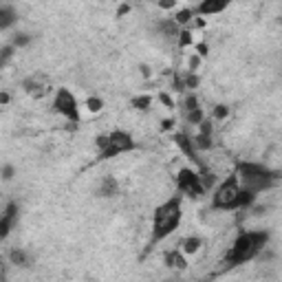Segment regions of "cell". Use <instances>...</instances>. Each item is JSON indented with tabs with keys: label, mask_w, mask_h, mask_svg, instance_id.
<instances>
[{
	"label": "cell",
	"mask_w": 282,
	"mask_h": 282,
	"mask_svg": "<svg viewBox=\"0 0 282 282\" xmlns=\"http://www.w3.org/2000/svg\"><path fill=\"white\" fill-rule=\"evenodd\" d=\"M199 64H201V58H199V55H192L190 58V71L194 73L196 68H199Z\"/></svg>",
	"instance_id": "d590c367"
},
{
	"label": "cell",
	"mask_w": 282,
	"mask_h": 282,
	"mask_svg": "<svg viewBox=\"0 0 282 282\" xmlns=\"http://www.w3.org/2000/svg\"><path fill=\"white\" fill-rule=\"evenodd\" d=\"M159 7H161V9H172L174 2H170V0H167V2H159Z\"/></svg>",
	"instance_id": "60d3db41"
},
{
	"label": "cell",
	"mask_w": 282,
	"mask_h": 282,
	"mask_svg": "<svg viewBox=\"0 0 282 282\" xmlns=\"http://www.w3.org/2000/svg\"><path fill=\"white\" fill-rule=\"evenodd\" d=\"M181 196H172L154 210L152 216V243L167 238L181 223Z\"/></svg>",
	"instance_id": "6da1fadb"
},
{
	"label": "cell",
	"mask_w": 282,
	"mask_h": 282,
	"mask_svg": "<svg viewBox=\"0 0 282 282\" xmlns=\"http://www.w3.org/2000/svg\"><path fill=\"white\" fill-rule=\"evenodd\" d=\"M192 146H194V150H210L212 137H207V134H196V137L192 139Z\"/></svg>",
	"instance_id": "d6986e66"
},
{
	"label": "cell",
	"mask_w": 282,
	"mask_h": 282,
	"mask_svg": "<svg viewBox=\"0 0 282 282\" xmlns=\"http://www.w3.org/2000/svg\"><path fill=\"white\" fill-rule=\"evenodd\" d=\"M157 29H159V33H163L166 38H177V35H179V24L174 22L172 18L157 22Z\"/></svg>",
	"instance_id": "4fadbf2b"
},
{
	"label": "cell",
	"mask_w": 282,
	"mask_h": 282,
	"mask_svg": "<svg viewBox=\"0 0 282 282\" xmlns=\"http://www.w3.org/2000/svg\"><path fill=\"white\" fill-rule=\"evenodd\" d=\"M227 9V0H203L201 5L192 9L194 14H203V16H214V14H220V11Z\"/></svg>",
	"instance_id": "30bf717a"
},
{
	"label": "cell",
	"mask_w": 282,
	"mask_h": 282,
	"mask_svg": "<svg viewBox=\"0 0 282 282\" xmlns=\"http://www.w3.org/2000/svg\"><path fill=\"white\" fill-rule=\"evenodd\" d=\"M163 260H166V265H167V267H170V269H179V271H183V269L187 267L185 258H183V256L177 251V249H172V251H166Z\"/></svg>",
	"instance_id": "8fae6325"
},
{
	"label": "cell",
	"mask_w": 282,
	"mask_h": 282,
	"mask_svg": "<svg viewBox=\"0 0 282 282\" xmlns=\"http://www.w3.org/2000/svg\"><path fill=\"white\" fill-rule=\"evenodd\" d=\"M216 183V174H210V172H205L201 177V185H203V190H210L212 185Z\"/></svg>",
	"instance_id": "83f0119b"
},
{
	"label": "cell",
	"mask_w": 282,
	"mask_h": 282,
	"mask_svg": "<svg viewBox=\"0 0 282 282\" xmlns=\"http://www.w3.org/2000/svg\"><path fill=\"white\" fill-rule=\"evenodd\" d=\"M183 84H185V88H192L194 91L196 86H199V75H194V73H190V75L183 80Z\"/></svg>",
	"instance_id": "f546056e"
},
{
	"label": "cell",
	"mask_w": 282,
	"mask_h": 282,
	"mask_svg": "<svg viewBox=\"0 0 282 282\" xmlns=\"http://www.w3.org/2000/svg\"><path fill=\"white\" fill-rule=\"evenodd\" d=\"M139 71H141V75H144V77H150V66H148V64H141Z\"/></svg>",
	"instance_id": "ab89813d"
},
{
	"label": "cell",
	"mask_w": 282,
	"mask_h": 282,
	"mask_svg": "<svg viewBox=\"0 0 282 282\" xmlns=\"http://www.w3.org/2000/svg\"><path fill=\"white\" fill-rule=\"evenodd\" d=\"M31 42V35L29 33H18L14 38V44H11V47L14 49H20V47H27V44Z\"/></svg>",
	"instance_id": "484cf974"
},
{
	"label": "cell",
	"mask_w": 282,
	"mask_h": 282,
	"mask_svg": "<svg viewBox=\"0 0 282 282\" xmlns=\"http://www.w3.org/2000/svg\"><path fill=\"white\" fill-rule=\"evenodd\" d=\"M203 119H205V117H203V110H201V108H199V110H192V113H187V121H190V124H194V126H199Z\"/></svg>",
	"instance_id": "4316f807"
},
{
	"label": "cell",
	"mask_w": 282,
	"mask_h": 282,
	"mask_svg": "<svg viewBox=\"0 0 282 282\" xmlns=\"http://www.w3.org/2000/svg\"><path fill=\"white\" fill-rule=\"evenodd\" d=\"M0 104H9V95L7 93H0Z\"/></svg>",
	"instance_id": "b9f144b4"
},
{
	"label": "cell",
	"mask_w": 282,
	"mask_h": 282,
	"mask_svg": "<svg viewBox=\"0 0 282 282\" xmlns=\"http://www.w3.org/2000/svg\"><path fill=\"white\" fill-rule=\"evenodd\" d=\"M280 179V172L276 170H269L267 166H260V163H238V181L243 183L240 190H247V192H253V194H258L263 190H269L273 187Z\"/></svg>",
	"instance_id": "3957f363"
},
{
	"label": "cell",
	"mask_w": 282,
	"mask_h": 282,
	"mask_svg": "<svg viewBox=\"0 0 282 282\" xmlns=\"http://www.w3.org/2000/svg\"><path fill=\"white\" fill-rule=\"evenodd\" d=\"M192 18H194V11H192V9H181V11H177V16H174L172 20L179 24V27H181V24H187V22H190Z\"/></svg>",
	"instance_id": "44dd1931"
},
{
	"label": "cell",
	"mask_w": 282,
	"mask_h": 282,
	"mask_svg": "<svg viewBox=\"0 0 282 282\" xmlns=\"http://www.w3.org/2000/svg\"><path fill=\"white\" fill-rule=\"evenodd\" d=\"M227 115H230V108H227V106L218 104V106L214 108V119H225Z\"/></svg>",
	"instance_id": "f1b7e54d"
},
{
	"label": "cell",
	"mask_w": 282,
	"mask_h": 282,
	"mask_svg": "<svg viewBox=\"0 0 282 282\" xmlns=\"http://www.w3.org/2000/svg\"><path fill=\"white\" fill-rule=\"evenodd\" d=\"M174 144H177V148L181 150V152L185 154L187 159L196 161V163H199V166H201V170H203V163L199 161V157H196V150H194V146H192V139L187 137L185 133H174Z\"/></svg>",
	"instance_id": "9c48e42d"
},
{
	"label": "cell",
	"mask_w": 282,
	"mask_h": 282,
	"mask_svg": "<svg viewBox=\"0 0 282 282\" xmlns=\"http://www.w3.org/2000/svg\"><path fill=\"white\" fill-rule=\"evenodd\" d=\"M267 243H269V232H243L234 240V247L227 253V267H236V265L251 260L253 256H258L263 251Z\"/></svg>",
	"instance_id": "7a4b0ae2"
},
{
	"label": "cell",
	"mask_w": 282,
	"mask_h": 282,
	"mask_svg": "<svg viewBox=\"0 0 282 282\" xmlns=\"http://www.w3.org/2000/svg\"><path fill=\"white\" fill-rule=\"evenodd\" d=\"M130 11V5H119L117 7V18H121V16H126Z\"/></svg>",
	"instance_id": "74e56055"
},
{
	"label": "cell",
	"mask_w": 282,
	"mask_h": 282,
	"mask_svg": "<svg viewBox=\"0 0 282 282\" xmlns=\"http://www.w3.org/2000/svg\"><path fill=\"white\" fill-rule=\"evenodd\" d=\"M2 179H5V181H11V179H14V174H16V170H14V166H5L2 167Z\"/></svg>",
	"instance_id": "d6a6232c"
},
{
	"label": "cell",
	"mask_w": 282,
	"mask_h": 282,
	"mask_svg": "<svg viewBox=\"0 0 282 282\" xmlns=\"http://www.w3.org/2000/svg\"><path fill=\"white\" fill-rule=\"evenodd\" d=\"M179 47L181 49H185V47H190L192 42H194V38H192V31H187V29H183V31H179Z\"/></svg>",
	"instance_id": "7402d4cb"
},
{
	"label": "cell",
	"mask_w": 282,
	"mask_h": 282,
	"mask_svg": "<svg viewBox=\"0 0 282 282\" xmlns=\"http://www.w3.org/2000/svg\"><path fill=\"white\" fill-rule=\"evenodd\" d=\"M253 201H256V194H253V192L240 190L238 196H236V201H234V210H245V207H251Z\"/></svg>",
	"instance_id": "9a60e30c"
},
{
	"label": "cell",
	"mask_w": 282,
	"mask_h": 282,
	"mask_svg": "<svg viewBox=\"0 0 282 282\" xmlns=\"http://www.w3.org/2000/svg\"><path fill=\"white\" fill-rule=\"evenodd\" d=\"M86 106H88V110H91V113H100V110L104 108V101H101L100 97H88Z\"/></svg>",
	"instance_id": "d4e9b609"
},
{
	"label": "cell",
	"mask_w": 282,
	"mask_h": 282,
	"mask_svg": "<svg viewBox=\"0 0 282 282\" xmlns=\"http://www.w3.org/2000/svg\"><path fill=\"white\" fill-rule=\"evenodd\" d=\"M16 218H18V205H16V203H9L7 210H5V214L0 216V240H5L7 236H9Z\"/></svg>",
	"instance_id": "ba28073f"
},
{
	"label": "cell",
	"mask_w": 282,
	"mask_h": 282,
	"mask_svg": "<svg viewBox=\"0 0 282 282\" xmlns=\"http://www.w3.org/2000/svg\"><path fill=\"white\" fill-rule=\"evenodd\" d=\"M53 108L58 110L60 115H64L68 121L73 124H80V106H77V100L68 88H58L55 93V100H53Z\"/></svg>",
	"instance_id": "5b68a950"
},
{
	"label": "cell",
	"mask_w": 282,
	"mask_h": 282,
	"mask_svg": "<svg viewBox=\"0 0 282 282\" xmlns=\"http://www.w3.org/2000/svg\"><path fill=\"white\" fill-rule=\"evenodd\" d=\"M201 245H203L201 238H196V236H190V238L183 240L181 247H183V251H185V253H196L199 249H201Z\"/></svg>",
	"instance_id": "ac0fdd59"
},
{
	"label": "cell",
	"mask_w": 282,
	"mask_h": 282,
	"mask_svg": "<svg viewBox=\"0 0 282 282\" xmlns=\"http://www.w3.org/2000/svg\"><path fill=\"white\" fill-rule=\"evenodd\" d=\"M172 88L177 93H183L185 91V84H183V77H179V75H174V80H172Z\"/></svg>",
	"instance_id": "1f68e13d"
},
{
	"label": "cell",
	"mask_w": 282,
	"mask_h": 282,
	"mask_svg": "<svg viewBox=\"0 0 282 282\" xmlns=\"http://www.w3.org/2000/svg\"><path fill=\"white\" fill-rule=\"evenodd\" d=\"M14 53H16V49H14V47H5V49H0V68L5 66V64L9 62L11 58H14Z\"/></svg>",
	"instance_id": "cb8c5ba5"
},
{
	"label": "cell",
	"mask_w": 282,
	"mask_h": 282,
	"mask_svg": "<svg viewBox=\"0 0 282 282\" xmlns=\"http://www.w3.org/2000/svg\"><path fill=\"white\" fill-rule=\"evenodd\" d=\"M22 88L29 93V95H33V97H40L44 93V86L40 84L38 80H35V77H27V80L22 82Z\"/></svg>",
	"instance_id": "2e32d148"
},
{
	"label": "cell",
	"mask_w": 282,
	"mask_h": 282,
	"mask_svg": "<svg viewBox=\"0 0 282 282\" xmlns=\"http://www.w3.org/2000/svg\"><path fill=\"white\" fill-rule=\"evenodd\" d=\"M183 108L187 110V113H192V110H199V97L194 95V93H187L185 95V106Z\"/></svg>",
	"instance_id": "603a6c76"
},
{
	"label": "cell",
	"mask_w": 282,
	"mask_h": 282,
	"mask_svg": "<svg viewBox=\"0 0 282 282\" xmlns=\"http://www.w3.org/2000/svg\"><path fill=\"white\" fill-rule=\"evenodd\" d=\"M134 148H137V144H134V139L130 137L128 133L115 130V133L108 134V148H106L104 152H100V159H113V157H117V154L130 152V150H134Z\"/></svg>",
	"instance_id": "8992f818"
},
{
	"label": "cell",
	"mask_w": 282,
	"mask_h": 282,
	"mask_svg": "<svg viewBox=\"0 0 282 282\" xmlns=\"http://www.w3.org/2000/svg\"><path fill=\"white\" fill-rule=\"evenodd\" d=\"M95 144H97V148H100V152H104V150L108 148V134H97Z\"/></svg>",
	"instance_id": "4dcf8cb0"
},
{
	"label": "cell",
	"mask_w": 282,
	"mask_h": 282,
	"mask_svg": "<svg viewBox=\"0 0 282 282\" xmlns=\"http://www.w3.org/2000/svg\"><path fill=\"white\" fill-rule=\"evenodd\" d=\"M196 55H199V58H203V55H207V44H205V42L196 44Z\"/></svg>",
	"instance_id": "8d00e7d4"
},
{
	"label": "cell",
	"mask_w": 282,
	"mask_h": 282,
	"mask_svg": "<svg viewBox=\"0 0 282 282\" xmlns=\"http://www.w3.org/2000/svg\"><path fill=\"white\" fill-rule=\"evenodd\" d=\"M9 260L14 265H18V267H29V256H27L22 249H14V251L9 253Z\"/></svg>",
	"instance_id": "e0dca14e"
},
{
	"label": "cell",
	"mask_w": 282,
	"mask_h": 282,
	"mask_svg": "<svg viewBox=\"0 0 282 282\" xmlns=\"http://www.w3.org/2000/svg\"><path fill=\"white\" fill-rule=\"evenodd\" d=\"M238 192H240L238 177L225 179L216 187L214 196H212V207H216V210H234V201H236V196H238Z\"/></svg>",
	"instance_id": "277c9868"
},
{
	"label": "cell",
	"mask_w": 282,
	"mask_h": 282,
	"mask_svg": "<svg viewBox=\"0 0 282 282\" xmlns=\"http://www.w3.org/2000/svg\"><path fill=\"white\" fill-rule=\"evenodd\" d=\"M159 100H161L167 108H174V101H172V97L167 95V93H159Z\"/></svg>",
	"instance_id": "e575fe53"
},
{
	"label": "cell",
	"mask_w": 282,
	"mask_h": 282,
	"mask_svg": "<svg viewBox=\"0 0 282 282\" xmlns=\"http://www.w3.org/2000/svg\"><path fill=\"white\" fill-rule=\"evenodd\" d=\"M100 194L101 196H117L119 194V183H117L115 177H106L104 181H101V187H100Z\"/></svg>",
	"instance_id": "5bb4252c"
},
{
	"label": "cell",
	"mask_w": 282,
	"mask_h": 282,
	"mask_svg": "<svg viewBox=\"0 0 282 282\" xmlns=\"http://www.w3.org/2000/svg\"><path fill=\"white\" fill-rule=\"evenodd\" d=\"M199 126H201V133H199V134H207V137H212V121L203 119Z\"/></svg>",
	"instance_id": "836d02e7"
},
{
	"label": "cell",
	"mask_w": 282,
	"mask_h": 282,
	"mask_svg": "<svg viewBox=\"0 0 282 282\" xmlns=\"http://www.w3.org/2000/svg\"><path fill=\"white\" fill-rule=\"evenodd\" d=\"M16 20H18V14H16L14 7L0 5V29H7V27H11Z\"/></svg>",
	"instance_id": "7c38bea8"
},
{
	"label": "cell",
	"mask_w": 282,
	"mask_h": 282,
	"mask_svg": "<svg viewBox=\"0 0 282 282\" xmlns=\"http://www.w3.org/2000/svg\"><path fill=\"white\" fill-rule=\"evenodd\" d=\"M172 126H174V119H163L161 121V128L163 130H172Z\"/></svg>",
	"instance_id": "f35d334b"
},
{
	"label": "cell",
	"mask_w": 282,
	"mask_h": 282,
	"mask_svg": "<svg viewBox=\"0 0 282 282\" xmlns=\"http://www.w3.org/2000/svg\"><path fill=\"white\" fill-rule=\"evenodd\" d=\"M177 187L181 192H185L187 196H194V199L205 194V190L201 185V174H196L190 167H183L181 172L177 174Z\"/></svg>",
	"instance_id": "52a82bcc"
},
{
	"label": "cell",
	"mask_w": 282,
	"mask_h": 282,
	"mask_svg": "<svg viewBox=\"0 0 282 282\" xmlns=\"http://www.w3.org/2000/svg\"><path fill=\"white\" fill-rule=\"evenodd\" d=\"M133 108H137V110H148L150 108V104H152V97L150 95H141V97H134L133 101Z\"/></svg>",
	"instance_id": "ffe728a7"
}]
</instances>
